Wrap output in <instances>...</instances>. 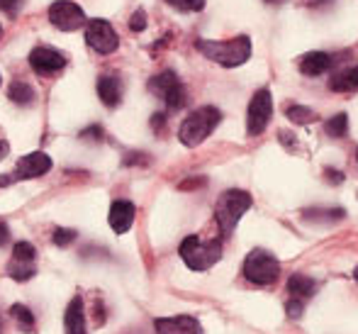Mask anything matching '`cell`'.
Here are the masks:
<instances>
[{
	"instance_id": "6da1fadb",
	"label": "cell",
	"mask_w": 358,
	"mask_h": 334,
	"mask_svg": "<svg viewBox=\"0 0 358 334\" xmlns=\"http://www.w3.org/2000/svg\"><path fill=\"white\" fill-rule=\"evenodd\" d=\"M195 49L203 54L205 59L220 64V67L234 69L249 62L251 57V39L249 37H234L227 42H215V39H198Z\"/></svg>"
},
{
	"instance_id": "7a4b0ae2",
	"label": "cell",
	"mask_w": 358,
	"mask_h": 334,
	"mask_svg": "<svg viewBox=\"0 0 358 334\" xmlns=\"http://www.w3.org/2000/svg\"><path fill=\"white\" fill-rule=\"evenodd\" d=\"M220 120H222V113L217 108H213V105L198 108L195 113H190L188 118L183 120V125H180V130H178L180 144H185V146L203 144V141L215 132Z\"/></svg>"
},
{
	"instance_id": "3957f363",
	"label": "cell",
	"mask_w": 358,
	"mask_h": 334,
	"mask_svg": "<svg viewBox=\"0 0 358 334\" xmlns=\"http://www.w3.org/2000/svg\"><path fill=\"white\" fill-rule=\"evenodd\" d=\"M180 259L193 271H208L222 259V242L220 239H200L188 235L180 242Z\"/></svg>"
},
{
	"instance_id": "277c9868",
	"label": "cell",
	"mask_w": 358,
	"mask_h": 334,
	"mask_svg": "<svg viewBox=\"0 0 358 334\" xmlns=\"http://www.w3.org/2000/svg\"><path fill=\"white\" fill-rule=\"evenodd\" d=\"M251 207V195L246 190H227V193L220 195L215 205V220L220 225L222 235L229 237L234 232L236 222L244 217V212Z\"/></svg>"
},
{
	"instance_id": "5b68a950",
	"label": "cell",
	"mask_w": 358,
	"mask_h": 334,
	"mask_svg": "<svg viewBox=\"0 0 358 334\" xmlns=\"http://www.w3.org/2000/svg\"><path fill=\"white\" fill-rule=\"evenodd\" d=\"M244 276L256 286H271L280 276V261L264 249H254L244 261Z\"/></svg>"
},
{
	"instance_id": "8992f818",
	"label": "cell",
	"mask_w": 358,
	"mask_h": 334,
	"mask_svg": "<svg viewBox=\"0 0 358 334\" xmlns=\"http://www.w3.org/2000/svg\"><path fill=\"white\" fill-rule=\"evenodd\" d=\"M149 90L154 95H159V98L169 105V110H180L188 103V90L180 83L176 71H164V74L154 76V78L149 81Z\"/></svg>"
},
{
	"instance_id": "52a82bcc",
	"label": "cell",
	"mask_w": 358,
	"mask_h": 334,
	"mask_svg": "<svg viewBox=\"0 0 358 334\" xmlns=\"http://www.w3.org/2000/svg\"><path fill=\"white\" fill-rule=\"evenodd\" d=\"M85 44L98 54H113L120 47V37L108 20H88L85 25Z\"/></svg>"
},
{
	"instance_id": "ba28073f",
	"label": "cell",
	"mask_w": 358,
	"mask_h": 334,
	"mask_svg": "<svg viewBox=\"0 0 358 334\" xmlns=\"http://www.w3.org/2000/svg\"><path fill=\"white\" fill-rule=\"evenodd\" d=\"M49 22L62 32H73L85 25V13L73 0H54L49 5Z\"/></svg>"
},
{
	"instance_id": "9c48e42d",
	"label": "cell",
	"mask_w": 358,
	"mask_h": 334,
	"mask_svg": "<svg viewBox=\"0 0 358 334\" xmlns=\"http://www.w3.org/2000/svg\"><path fill=\"white\" fill-rule=\"evenodd\" d=\"M271 115H273V100H271V90L261 88L254 93L249 103V118H246V130H249L251 137H259L268 127Z\"/></svg>"
},
{
	"instance_id": "30bf717a",
	"label": "cell",
	"mask_w": 358,
	"mask_h": 334,
	"mask_svg": "<svg viewBox=\"0 0 358 334\" xmlns=\"http://www.w3.org/2000/svg\"><path fill=\"white\" fill-rule=\"evenodd\" d=\"M52 169V156H47L44 151H32V154H24L17 161V169L13 174H8L5 179H0V186H8L13 181H27V179H39L47 171Z\"/></svg>"
},
{
	"instance_id": "8fae6325",
	"label": "cell",
	"mask_w": 358,
	"mask_h": 334,
	"mask_svg": "<svg viewBox=\"0 0 358 334\" xmlns=\"http://www.w3.org/2000/svg\"><path fill=\"white\" fill-rule=\"evenodd\" d=\"M317 283L312 281L310 276H302V273H295V276L287 281V293H290V302H287V315L290 317H300L305 302L315 295Z\"/></svg>"
},
{
	"instance_id": "7c38bea8",
	"label": "cell",
	"mask_w": 358,
	"mask_h": 334,
	"mask_svg": "<svg viewBox=\"0 0 358 334\" xmlns=\"http://www.w3.org/2000/svg\"><path fill=\"white\" fill-rule=\"evenodd\" d=\"M29 64L37 74L42 76H49V74H57L66 67V57H64L59 49H52V47H37L29 52Z\"/></svg>"
},
{
	"instance_id": "4fadbf2b",
	"label": "cell",
	"mask_w": 358,
	"mask_h": 334,
	"mask_svg": "<svg viewBox=\"0 0 358 334\" xmlns=\"http://www.w3.org/2000/svg\"><path fill=\"white\" fill-rule=\"evenodd\" d=\"M156 334H203V325L190 315L178 317H159L154 322Z\"/></svg>"
},
{
	"instance_id": "5bb4252c",
	"label": "cell",
	"mask_w": 358,
	"mask_h": 334,
	"mask_svg": "<svg viewBox=\"0 0 358 334\" xmlns=\"http://www.w3.org/2000/svg\"><path fill=\"white\" fill-rule=\"evenodd\" d=\"M134 215H137V207H134L132 202L129 200H115L113 205H110L108 222L117 235H124V232L134 225Z\"/></svg>"
},
{
	"instance_id": "9a60e30c",
	"label": "cell",
	"mask_w": 358,
	"mask_h": 334,
	"mask_svg": "<svg viewBox=\"0 0 358 334\" xmlns=\"http://www.w3.org/2000/svg\"><path fill=\"white\" fill-rule=\"evenodd\" d=\"M98 95L103 100V105L108 108H117L122 100V81L115 74H103L98 78Z\"/></svg>"
},
{
	"instance_id": "2e32d148",
	"label": "cell",
	"mask_w": 358,
	"mask_h": 334,
	"mask_svg": "<svg viewBox=\"0 0 358 334\" xmlns=\"http://www.w3.org/2000/svg\"><path fill=\"white\" fill-rule=\"evenodd\" d=\"M64 325H66V334H88L85 330V310H83V298L76 295L66 307V317H64Z\"/></svg>"
},
{
	"instance_id": "e0dca14e",
	"label": "cell",
	"mask_w": 358,
	"mask_h": 334,
	"mask_svg": "<svg viewBox=\"0 0 358 334\" xmlns=\"http://www.w3.org/2000/svg\"><path fill=\"white\" fill-rule=\"evenodd\" d=\"M329 90L334 93H356L358 90V67L336 71L329 78Z\"/></svg>"
},
{
	"instance_id": "ac0fdd59",
	"label": "cell",
	"mask_w": 358,
	"mask_h": 334,
	"mask_svg": "<svg viewBox=\"0 0 358 334\" xmlns=\"http://www.w3.org/2000/svg\"><path fill=\"white\" fill-rule=\"evenodd\" d=\"M331 67V57L327 52H310L300 59V71L305 76H320Z\"/></svg>"
},
{
	"instance_id": "d6986e66",
	"label": "cell",
	"mask_w": 358,
	"mask_h": 334,
	"mask_svg": "<svg viewBox=\"0 0 358 334\" xmlns=\"http://www.w3.org/2000/svg\"><path fill=\"white\" fill-rule=\"evenodd\" d=\"M8 276L15 278V281H29L34 276V259L13 254V259L8 264Z\"/></svg>"
},
{
	"instance_id": "ffe728a7",
	"label": "cell",
	"mask_w": 358,
	"mask_h": 334,
	"mask_svg": "<svg viewBox=\"0 0 358 334\" xmlns=\"http://www.w3.org/2000/svg\"><path fill=\"white\" fill-rule=\"evenodd\" d=\"M8 98L13 100L15 105H32L34 103V90H32V85L29 83H24V81H13L10 83V88H8Z\"/></svg>"
},
{
	"instance_id": "44dd1931",
	"label": "cell",
	"mask_w": 358,
	"mask_h": 334,
	"mask_svg": "<svg viewBox=\"0 0 358 334\" xmlns=\"http://www.w3.org/2000/svg\"><path fill=\"white\" fill-rule=\"evenodd\" d=\"M324 132L329 134V137H334V139H341V137H346V132H349V118H346L344 113L329 118V120H327V125H324Z\"/></svg>"
},
{
	"instance_id": "7402d4cb",
	"label": "cell",
	"mask_w": 358,
	"mask_h": 334,
	"mask_svg": "<svg viewBox=\"0 0 358 334\" xmlns=\"http://www.w3.org/2000/svg\"><path fill=\"white\" fill-rule=\"evenodd\" d=\"M10 315H13V320L17 322L20 332H32L34 315L27 310V307H24V305H13V307H10Z\"/></svg>"
},
{
	"instance_id": "603a6c76",
	"label": "cell",
	"mask_w": 358,
	"mask_h": 334,
	"mask_svg": "<svg viewBox=\"0 0 358 334\" xmlns=\"http://www.w3.org/2000/svg\"><path fill=\"white\" fill-rule=\"evenodd\" d=\"M285 115L290 118V123H295V125H310L312 120L317 118L315 110L305 108V105H290V108L285 110Z\"/></svg>"
},
{
	"instance_id": "cb8c5ba5",
	"label": "cell",
	"mask_w": 358,
	"mask_h": 334,
	"mask_svg": "<svg viewBox=\"0 0 358 334\" xmlns=\"http://www.w3.org/2000/svg\"><path fill=\"white\" fill-rule=\"evenodd\" d=\"M166 3H169L171 8H176V10H183V13H188V10L198 13V10L205 8V0H166Z\"/></svg>"
},
{
	"instance_id": "d4e9b609",
	"label": "cell",
	"mask_w": 358,
	"mask_h": 334,
	"mask_svg": "<svg viewBox=\"0 0 358 334\" xmlns=\"http://www.w3.org/2000/svg\"><path fill=\"white\" fill-rule=\"evenodd\" d=\"M52 239H54V244H57V246H69L76 239V232L73 230H62V227H59V230L52 235Z\"/></svg>"
},
{
	"instance_id": "484cf974",
	"label": "cell",
	"mask_w": 358,
	"mask_h": 334,
	"mask_svg": "<svg viewBox=\"0 0 358 334\" xmlns=\"http://www.w3.org/2000/svg\"><path fill=\"white\" fill-rule=\"evenodd\" d=\"M144 27H146V13L144 10H137V13L132 15V20H129V29H132V32H142Z\"/></svg>"
},
{
	"instance_id": "4316f807",
	"label": "cell",
	"mask_w": 358,
	"mask_h": 334,
	"mask_svg": "<svg viewBox=\"0 0 358 334\" xmlns=\"http://www.w3.org/2000/svg\"><path fill=\"white\" fill-rule=\"evenodd\" d=\"M20 5H22V0H0V10L8 15H17Z\"/></svg>"
},
{
	"instance_id": "83f0119b",
	"label": "cell",
	"mask_w": 358,
	"mask_h": 334,
	"mask_svg": "<svg viewBox=\"0 0 358 334\" xmlns=\"http://www.w3.org/2000/svg\"><path fill=\"white\" fill-rule=\"evenodd\" d=\"M80 137H83V139H103V127H98V125H95V127H88L80 132Z\"/></svg>"
},
{
	"instance_id": "f1b7e54d",
	"label": "cell",
	"mask_w": 358,
	"mask_h": 334,
	"mask_svg": "<svg viewBox=\"0 0 358 334\" xmlns=\"http://www.w3.org/2000/svg\"><path fill=\"white\" fill-rule=\"evenodd\" d=\"M10 242V230H8V222L0 220V246H5Z\"/></svg>"
},
{
	"instance_id": "f546056e",
	"label": "cell",
	"mask_w": 358,
	"mask_h": 334,
	"mask_svg": "<svg viewBox=\"0 0 358 334\" xmlns=\"http://www.w3.org/2000/svg\"><path fill=\"white\" fill-rule=\"evenodd\" d=\"M8 154H10V144L5 139H0V161H3Z\"/></svg>"
},
{
	"instance_id": "4dcf8cb0",
	"label": "cell",
	"mask_w": 358,
	"mask_h": 334,
	"mask_svg": "<svg viewBox=\"0 0 358 334\" xmlns=\"http://www.w3.org/2000/svg\"><path fill=\"white\" fill-rule=\"evenodd\" d=\"M0 39H3V25H0Z\"/></svg>"
},
{
	"instance_id": "1f68e13d",
	"label": "cell",
	"mask_w": 358,
	"mask_h": 334,
	"mask_svg": "<svg viewBox=\"0 0 358 334\" xmlns=\"http://www.w3.org/2000/svg\"><path fill=\"white\" fill-rule=\"evenodd\" d=\"M266 3H280V0H266Z\"/></svg>"
},
{
	"instance_id": "d6a6232c",
	"label": "cell",
	"mask_w": 358,
	"mask_h": 334,
	"mask_svg": "<svg viewBox=\"0 0 358 334\" xmlns=\"http://www.w3.org/2000/svg\"><path fill=\"white\" fill-rule=\"evenodd\" d=\"M0 330H3V317H0Z\"/></svg>"
},
{
	"instance_id": "836d02e7",
	"label": "cell",
	"mask_w": 358,
	"mask_h": 334,
	"mask_svg": "<svg viewBox=\"0 0 358 334\" xmlns=\"http://www.w3.org/2000/svg\"><path fill=\"white\" fill-rule=\"evenodd\" d=\"M354 276H356V278H358V268H356V271H354Z\"/></svg>"
},
{
	"instance_id": "e575fe53",
	"label": "cell",
	"mask_w": 358,
	"mask_h": 334,
	"mask_svg": "<svg viewBox=\"0 0 358 334\" xmlns=\"http://www.w3.org/2000/svg\"><path fill=\"white\" fill-rule=\"evenodd\" d=\"M356 156H358V149H356Z\"/></svg>"
},
{
	"instance_id": "d590c367",
	"label": "cell",
	"mask_w": 358,
	"mask_h": 334,
	"mask_svg": "<svg viewBox=\"0 0 358 334\" xmlns=\"http://www.w3.org/2000/svg\"><path fill=\"white\" fill-rule=\"evenodd\" d=\"M0 83H3V78H0Z\"/></svg>"
}]
</instances>
